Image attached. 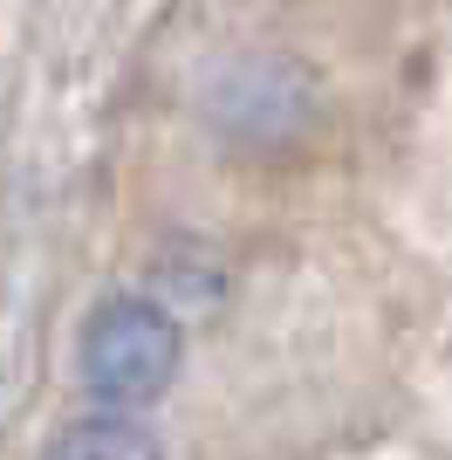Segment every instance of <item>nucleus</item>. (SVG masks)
<instances>
[{"instance_id":"nucleus-1","label":"nucleus","mask_w":452,"mask_h":460,"mask_svg":"<svg viewBox=\"0 0 452 460\" xmlns=\"http://www.w3.org/2000/svg\"><path fill=\"white\" fill-rule=\"evenodd\" d=\"M199 117L226 152L254 158V165H282L301 158L329 124V96L322 76L288 49H247L226 56L199 90Z\"/></svg>"},{"instance_id":"nucleus-2","label":"nucleus","mask_w":452,"mask_h":460,"mask_svg":"<svg viewBox=\"0 0 452 460\" xmlns=\"http://www.w3.org/2000/svg\"><path fill=\"white\" fill-rule=\"evenodd\" d=\"M178 365H186V330L165 296H103L75 344V378L110 412H137L158 392H171Z\"/></svg>"},{"instance_id":"nucleus-3","label":"nucleus","mask_w":452,"mask_h":460,"mask_svg":"<svg viewBox=\"0 0 452 460\" xmlns=\"http://www.w3.org/2000/svg\"><path fill=\"white\" fill-rule=\"evenodd\" d=\"M48 460H165V447H158V433H144V426L131 420V412H90V420H69L48 440Z\"/></svg>"}]
</instances>
